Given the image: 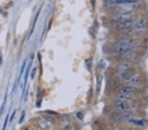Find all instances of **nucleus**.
Returning a JSON list of instances; mask_svg holds the SVG:
<instances>
[{
    "instance_id": "1",
    "label": "nucleus",
    "mask_w": 148,
    "mask_h": 130,
    "mask_svg": "<svg viewBox=\"0 0 148 130\" xmlns=\"http://www.w3.org/2000/svg\"><path fill=\"white\" fill-rule=\"evenodd\" d=\"M137 44V40L133 38H126L120 40L116 44L115 49L117 53L123 54L125 53L134 49V47Z\"/></svg>"
},
{
    "instance_id": "2",
    "label": "nucleus",
    "mask_w": 148,
    "mask_h": 130,
    "mask_svg": "<svg viewBox=\"0 0 148 130\" xmlns=\"http://www.w3.org/2000/svg\"><path fill=\"white\" fill-rule=\"evenodd\" d=\"M136 18V17L134 12L115 14V15L113 16L114 21L116 22H120V23H123V22H128V21H132Z\"/></svg>"
},
{
    "instance_id": "3",
    "label": "nucleus",
    "mask_w": 148,
    "mask_h": 130,
    "mask_svg": "<svg viewBox=\"0 0 148 130\" xmlns=\"http://www.w3.org/2000/svg\"><path fill=\"white\" fill-rule=\"evenodd\" d=\"M131 107L129 104L128 102L120 101H115V106L113 110L118 113H124V112H129Z\"/></svg>"
},
{
    "instance_id": "4",
    "label": "nucleus",
    "mask_w": 148,
    "mask_h": 130,
    "mask_svg": "<svg viewBox=\"0 0 148 130\" xmlns=\"http://www.w3.org/2000/svg\"><path fill=\"white\" fill-rule=\"evenodd\" d=\"M136 9L135 4H119L115 7V14L133 13Z\"/></svg>"
},
{
    "instance_id": "5",
    "label": "nucleus",
    "mask_w": 148,
    "mask_h": 130,
    "mask_svg": "<svg viewBox=\"0 0 148 130\" xmlns=\"http://www.w3.org/2000/svg\"><path fill=\"white\" fill-rule=\"evenodd\" d=\"M148 27L147 21L144 18H136L133 22L131 28L137 31H144Z\"/></svg>"
},
{
    "instance_id": "6",
    "label": "nucleus",
    "mask_w": 148,
    "mask_h": 130,
    "mask_svg": "<svg viewBox=\"0 0 148 130\" xmlns=\"http://www.w3.org/2000/svg\"><path fill=\"white\" fill-rule=\"evenodd\" d=\"M125 85L136 87L141 85L142 83V78L139 75H134L123 81Z\"/></svg>"
},
{
    "instance_id": "7",
    "label": "nucleus",
    "mask_w": 148,
    "mask_h": 130,
    "mask_svg": "<svg viewBox=\"0 0 148 130\" xmlns=\"http://www.w3.org/2000/svg\"><path fill=\"white\" fill-rule=\"evenodd\" d=\"M138 51L136 50L132 49L130 51L125 53L121 55V58L123 59L125 61L131 62L132 60H134L137 58L138 56Z\"/></svg>"
},
{
    "instance_id": "8",
    "label": "nucleus",
    "mask_w": 148,
    "mask_h": 130,
    "mask_svg": "<svg viewBox=\"0 0 148 130\" xmlns=\"http://www.w3.org/2000/svg\"><path fill=\"white\" fill-rule=\"evenodd\" d=\"M134 68V64L132 62L124 61L120 63L117 66V70L119 73H122L123 72L126 71L129 69Z\"/></svg>"
},
{
    "instance_id": "9",
    "label": "nucleus",
    "mask_w": 148,
    "mask_h": 130,
    "mask_svg": "<svg viewBox=\"0 0 148 130\" xmlns=\"http://www.w3.org/2000/svg\"><path fill=\"white\" fill-rule=\"evenodd\" d=\"M138 88L137 87L130 86L125 85L121 87L119 89V93H126V94H135L138 92Z\"/></svg>"
},
{
    "instance_id": "10",
    "label": "nucleus",
    "mask_w": 148,
    "mask_h": 130,
    "mask_svg": "<svg viewBox=\"0 0 148 130\" xmlns=\"http://www.w3.org/2000/svg\"><path fill=\"white\" fill-rule=\"evenodd\" d=\"M132 118V114L130 112H124L120 113L118 115L116 116L115 120L119 122H128Z\"/></svg>"
},
{
    "instance_id": "11",
    "label": "nucleus",
    "mask_w": 148,
    "mask_h": 130,
    "mask_svg": "<svg viewBox=\"0 0 148 130\" xmlns=\"http://www.w3.org/2000/svg\"><path fill=\"white\" fill-rule=\"evenodd\" d=\"M115 101H120L128 102L134 99V95L126 94V93H119L116 95L115 97Z\"/></svg>"
},
{
    "instance_id": "12",
    "label": "nucleus",
    "mask_w": 148,
    "mask_h": 130,
    "mask_svg": "<svg viewBox=\"0 0 148 130\" xmlns=\"http://www.w3.org/2000/svg\"><path fill=\"white\" fill-rule=\"evenodd\" d=\"M136 69L134 68H132V69H129V70H126V71L123 72L122 73L119 74V77L122 80H125V79H128V78H130V77L133 76L136 74Z\"/></svg>"
},
{
    "instance_id": "13",
    "label": "nucleus",
    "mask_w": 148,
    "mask_h": 130,
    "mask_svg": "<svg viewBox=\"0 0 148 130\" xmlns=\"http://www.w3.org/2000/svg\"><path fill=\"white\" fill-rule=\"evenodd\" d=\"M38 123L39 127L43 130H49L52 126L51 122H49L48 120H47L46 118H43V119L40 120Z\"/></svg>"
},
{
    "instance_id": "14",
    "label": "nucleus",
    "mask_w": 148,
    "mask_h": 130,
    "mask_svg": "<svg viewBox=\"0 0 148 130\" xmlns=\"http://www.w3.org/2000/svg\"><path fill=\"white\" fill-rule=\"evenodd\" d=\"M128 122L130 123V124L134 125L136 126H139V127H144L147 124L146 120L144 119H139V118H132Z\"/></svg>"
},
{
    "instance_id": "15",
    "label": "nucleus",
    "mask_w": 148,
    "mask_h": 130,
    "mask_svg": "<svg viewBox=\"0 0 148 130\" xmlns=\"http://www.w3.org/2000/svg\"><path fill=\"white\" fill-rule=\"evenodd\" d=\"M32 60H31V61L28 63V66H27V68H26V72H25V78H24V79H25V82H24L23 90H22V97H23L24 95H25V89H26V84H27V81H28V77L29 72H30V70L32 67Z\"/></svg>"
},
{
    "instance_id": "16",
    "label": "nucleus",
    "mask_w": 148,
    "mask_h": 130,
    "mask_svg": "<svg viewBox=\"0 0 148 130\" xmlns=\"http://www.w3.org/2000/svg\"><path fill=\"white\" fill-rule=\"evenodd\" d=\"M40 11H41V8L39 9L38 11V13L36 14V17H35V18H34V24H33V26H32V28L31 31H30V34H29L28 36V40L30 38V37H31L32 34L33 32H34V28H35V26H36V22H37V20L38 18V17H39V15H40Z\"/></svg>"
},
{
    "instance_id": "17",
    "label": "nucleus",
    "mask_w": 148,
    "mask_h": 130,
    "mask_svg": "<svg viewBox=\"0 0 148 130\" xmlns=\"http://www.w3.org/2000/svg\"><path fill=\"white\" fill-rule=\"evenodd\" d=\"M26 59H25V60H24L23 63H22V66H21V71H20L19 76V79H18V80H17V84H19V82H20V79H21V76H22V74H23L24 70H25V67H26Z\"/></svg>"
},
{
    "instance_id": "18",
    "label": "nucleus",
    "mask_w": 148,
    "mask_h": 130,
    "mask_svg": "<svg viewBox=\"0 0 148 130\" xmlns=\"http://www.w3.org/2000/svg\"><path fill=\"white\" fill-rule=\"evenodd\" d=\"M101 82H102V79L100 78V77H99L97 78V93H99V90H100V87H101Z\"/></svg>"
},
{
    "instance_id": "19",
    "label": "nucleus",
    "mask_w": 148,
    "mask_h": 130,
    "mask_svg": "<svg viewBox=\"0 0 148 130\" xmlns=\"http://www.w3.org/2000/svg\"><path fill=\"white\" fill-rule=\"evenodd\" d=\"M9 114H7V116H6L5 118V122H4V124H3V129H2V130H5V129L6 127H7V123H8V120H9Z\"/></svg>"
},
{
    "instance_id": "20",
    "label": "nucleus",
    "mask_w": 148,
    "mask_h": 130,
    "mask_svg": "<svg viewBox=\"0 0 148 130\" xmlns=\"http://www.w3.org/2000/svg\"><path fill=\"white\" fill-rule=\"evenodd\" d=\"M36 68L34 67V69L32 70V72H31V74H30V77H31V79H33L34 78V76H35V74H36Z\"/></svg>"
},
{
    "instance_id": "21",
    "label": "nucleus",
    "mask_w": 148,
    "mask_h": 130,
    "mask_svg": "<svg viewBox=\"0 0 148 130\" xmlns=\"http://www.w3.org/2000/svg\"><path fill=\"white\" fill-rule=\"evenodd\" d=\"M25 115H26V113H25V111L23 110L22 112V114H21V117L20 118V120H19V123H21L22 122H23L24 119L25 118Z\"/></svg>"
},
{
    "instance_id": "22",
    "label": "nucleus",
    "mask_w": 148,
    "mask_h": 130,
    "mask_svg": "<svg viewBox=\"0 0 148 130\" xmlns=\"http://www.w3.org/2000/svg\"><path fill=\"white\" fill-rule=\"evenodd\" d=\"M62 130H73V127L70 125H66L63 127Z\"/></svg>"
},
{
    "instance_id": "23",
    "label": "nucleus",
    "mask_w": 148,
    "mask_h": 130,
    "mask_svg": "<svg viewBox=\"0 0 148 130\" xmlns=\"http://www.w3.org/2000/svg\"><path fill=\"white\" fill-rule=\"evenodd\" d=\"M15 114H16V110H14L12 114H11V118H10V119H9V122H12V121L13 120L14 117H15Z\"/></svg>"
},
{
    "instance_id": "24",
    "label": "nucleus",
    "mask_w": 148,
    "mask_h": 130,
    "mask_svg": "<svg viewBox=\"0 0 148 130\" xmlns=\"http://www.w3.org/2000/svg\"><path fill=\"white\" fill-rule=\"evenodd\" d=\"M28 89H29V86H28L27 89H26V91L25 92V97H24V100L26 102V100H27V97H28Z\"/></svg>"
},
{
    "instance_id": "25",
    "label": "nucleus",
    "mask_w": 148,
    "mask_h": 130,
    "mask_svg": "<svg viewBox=\"0 0 148 130\" xmlns=\"http://www.w3.org/2000/svg\"><path fill=\"white\" fill-rule=\"evenodd\" d=\"M125 130H139V129L136 128H134V127H127V128H125Z\"/></svg>"
},
{
    "instance_id": "26",
    "label": "nucleus",
    "mask_w": 148,
    "mask_h": 130,
    "mask_svg": "<svg viewBox=\"0 0 148 130\" xmlns=\"http://www.w3.org/2000/svg\"><path fill=\"white\" fill-rule=\"evenodd\" d=\"M16 82H15V84H14V86H13V90H12V93H13L14 92V91H15V87H16Z\"/></svg>"
}]
</instances>
